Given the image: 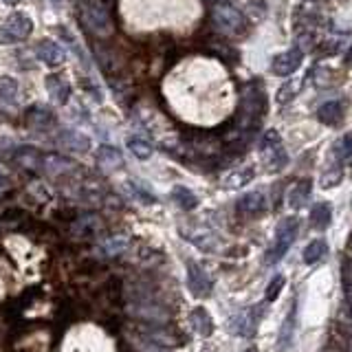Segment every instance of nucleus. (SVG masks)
Returning a JSON list of instances; mask_svg holds the SVG:
<instances>
[{"label":"nucleus","instance_id":"31","mask_svg":"<svg viewBox=\"0 0 352 352\" xmlns=\"http://www.w3.org/2000/svg\"><path fill=\"white\" fill-rule=\"evenodd\" d=\"M341 179H344V172H341V168L337 165V168H330L322 174V187H326V190H330V187H335L341 183Z\"/></svg>","mask_w":352,"mask_h":352},{"label":"nucleus","instance_id":"33","mask_svg":"<svg viewBox=\"0 0 352 352\" xmlns=\"http://www.w3.org/2000/svg\"><path fill=\"white\" fill-rule=\"evenodd\" d=\"M0 179H9V172H7V168L3 163H0Z\"/></svg>","mask_w":352,"mask_h":352},{"label":"nucleus","instance_id":"10","mask_svg":"<svg viewBox=\"0 0 352 352\" xmlns=\"http://www.w3.org/2000/svg\"><path fill=\"white\" fill-rule=\"evenodd\" d=\"M55 141H58V146L62 150H69V152H88L91 150V139H88L86 135H82V132H77V130H60Z\"/></svg>","mask_w":352,"mask_h":352},{"label":"nucleus","instance_id":"26","mask_svg":"<svg viewBox=\"0 0 352 352\" xmlns=\"http://www.w3.org/2000/svg\"><path fill=\"white\" fill-rule=\"evenodd\" d=\"M333 154H335V159L339 163H346V161L352 159V132H348V135H344L341 139L335 141Z\"/></svg>","mask_w":352,"mask_h":352},{"label":"nucleus","instance_id":"22","mask_svg":"<svg viewBox=\"0 0 352 352\" xmlns=\"http://www.w3.org/2000/svg\"><path fill=\"white\" fill-rule=\"evenodd\" d=\"M333 220V209H330L328 203H317L311 212V225L315 229H326Z\"/></svg>","mask_w":352,"mask_h":352},{"label":"nucleus","instance_id":"29","mask_svg":"<svg viewBox=\"0 0 352 352\" xmlns=\"http://www.w3.org/2000/svg\"><path fill=\"white\" fill-rule=\"evenodd\" d=\"M102 227L99 225V218L97 216H93V214H88V216H84V218H80L75 223V229H84L82 231V236H93V234H97V229Z\"/></svg>","mask_w":352,"mask_h":352},{"label":"nucleus","instance_id":"3","mask_svg":"<svg viewBox=\"0 0 352 352\" xmlns=\"http://www.w3.org/2000/svg\"><path fill=\"white\" fill-rule=\"evenodd\" d=\"M212 18L216 22V27H220V31L229 33V36H240V33H245V16L240 14V11L229 5V3H216L212 7Z\"/></svg>","mask_w":352,"mask_h":352},{"label":"nucleus","instance_id":"9","mask_svg":"<svg viewBox=\"0 0 352 352\" xmlns=\"http://www.w3.org/2000/svg\"><path fill=\"white\" fill-rule=\"evenodd\" d=\"M36 55H38V60L44 62L47 66H51V69H55V66H60L64 64V58H66V53L64 49L60 47L55 40H49V38H44L38 42V47H36Z\"/></svg>","mask_w":352,"mask_h":352},{"label":"nucleus","instance_id":"13","mask_svg":"<svg viewBox=\"0 0 352 352\" xmlns=\"http://www.w3.org/2000/svg\"><path fill=\"white\" fill-rule=\"evenodd\" d=\"M16 163L20 165V168H25V170L42 172L44 152H40L36 148H20V150H16Z\"/></svg>","mask_w":352,"mask_h":352},{"label":"nucleus","instance_id":"16","mask_svg":"<svg viewBox=\"0 0 352 352\" xmlns=\"http://www.w3.org/2000/svg\"><path fill=\"white\" fill-rule=\"evenodd\" d=\"M75 170V163L66 157H60V154H44V165H42V172H49L53 176H62V174H69Z\"/></svg>","mask_w":352,"mask_h":352},{"label":"nucleus","instance_id":"7","mask_svg":"<svg viewBox=\"0 0 352 352\" xmlns=\"http://www.w3.org/2000/svg\"><path fill=\"white\" fill-rule=\"evenodd\" d=\"M187 284H190V291L196 297H207L212 293V278L196 262H187Z\"/></svg>","mask_w":352,"mask_h":352},{"label":"nucleus","instance_id":"1","mask_svg":"<svg viewBox=\"0 0 352 352\" xmlns=\"http://www.w3.org/2000/svg\"><path fill=\"white\" fill-rule=\"evenodd\" d=\"M77 14H80L84 29L93 33L95 38L113 36V16H110V9L104 0H80L77 3Z\"/></svg>","mask_w":352,"mask_h":352},{"label":"nucleus","instance_id":"19","mask_svg":"<svg viewBox=\"0 0 352 352\" xmlns=\"http://www.w3.org/2000/svg\"><path fill=\"white\" fill-rule=\"evenodd\" d=\"M253 176H256L253 168H240V170L231 172L223 181V185H225V190H238V187H245L247 183H251Z\"/></svg>","mask_w":352,"mask_h":352},{"label":"nucleus","instance_id":"8","mask_svg":"<svg viewBox=\"0 0 352 352\" xmlns=\"http://www.w3.org/2000/svg\"><path fill=\"white\" fill-rule=\"evenodd\" d=\"M25 124L29 130L44 132V130H51L55 126V115L44 106H31L25 113Z\"/></svg>","mask_w":352,"mask_h":352},{"label":"nucleus","instance_id":"24","mask_svg":"<svg viewBox=\"0 0 352 352\" xmlns=\"http://www.w3.org/2000/svg\"><path fill=\"white\" fill-rule=\"evenodd\" d=\"M18 97H20L18 82L11 80V77H0V102L14 104V102H18Z\"/></svg>","mask_w":352,"mask_h":352},{"label":"nucleus","instance_id":"34","mask_svg":"<svg viewBox=\"0 0 352 352\" xmlns=\"http://www.w3.org/2000/svg\"><path fill=\"white\" fill-rule=\"evenodd\" d=\"M346 64L352 66V44H350V49H348V53H346Z\"/></svg>","mask_w":352,"mask_h":352},{"label":"nucleus","instance_id":"14","mask_svg":"<svg viewBox=\"0 0 352 352\" xmlns=\"http://www.w3.org/2000/svg\"><path fill=\"white\" fill-rule=\"evenodd\" d=\"M264 209H267V198H264L262 192L245 194L238 201V212L247 214V216H258V214L264 212Z\"/></svg>","mask_w":352,"mask_h":352},{"label":"nucleus","instance_id":"35","mask_svg":"<svg viewBox=\"0 0 352 352\" xmlns=\"http://www.w3.org/2000/svg\"><path fill=\"white\" fill-rule=\"evenodd\" d=\"M7 5H18V0H5Z\"/></svg>","mask_w":352,"mask_h":352},{"label":"nucleus","instance_id":"30","mask_svg":"<svg viewBox=\"0 0 352 352\" xmlns=\"http://www.w3.org/2000/svg\"><path fill=\"white\" fill-rule=\"evenodd\" d=\"M284 275H275V278L269 282V286H267V291H264V300L267 302H275L278 300V295H280V291L284 289Z\"/></svg>","mask_w":352,"mask_h":352},{"label":"nucleus","instance_id":"27","mask_svg":"<svg viewBox=\"0 0 352 352\" xmlns=\"http://www.w3.org/2000/svg\"><path fill=\"white\" fill-rule=\"evenodd\" d=\"M293 330H295V311L286 317V322L282 324V330H280V339H278V346L280 350L289 348L291 346V339H293Z\"/></svg>","mask_w":352,"mask_h":352},{"label":"nucleus","instance_id":"5","mask_svg":"<svg viewBox=\"0 0 352 352\" xmlns=\"http://www.w3.org/2000/svg\"><path fill=\"white\" fill-rule=\"evenodd\" d=\"M262 159L267 163L269 172H280V168L286 163V152L282 148V139L278 130H269L262 139Z\"/></svg>","mask_w":352,"mask_h":352},{"label":"nucleus","instance_id":"17","mask_svg":"<svg viewBox=\"0 0 352 352\" xmlns=\"http://www.w3.org/2000/svg\"><path fill=\"white\" fill-rule=\"evenodd\" d=\"M341 117H344V106H341V102H326L317 110V119L322 121L324 126L341 124Z\"/></svg>","mask_w":352,"mask_h":352},{"label":"nucleus","instance_id":"4","mask_svg":"<svg viewBox=\"0 0 352 352\" xmlns=\"http://www.w3.org/2000/svg\"><path fill=\"white\" fill-rule=\"evenodd\" d=\"M33 31V22L25 14L9 16L3 25H0V44H18L25 42Z\"/></svg>","mask_w":352,"mask_h":352},{"label":"nucleus","instance_id":"11","mask_svg":"<svg viewBox=\"0 0 352 352\" xmlns=\"http://www.w3.org/2000/svg\"><path fill=\"white\" fill-rule=\"evenodd\" d=\"M47 93L55 104H66L71 97V86L62 75H49L47 77Z\"/></svg>","mask_w":352,"mask_h":352},{"label":"nucleus","instance_id":"12","mask_svg":"<svg viewBox=\"0 0 352 352\" xmlns=\"http://www.w3.org/2000/svg\"><path fill=\"white\" fill-rule=\"evenodd\" d=\"M95 159H97V165L102 170H119L121 165H124V154H121L115 146H102L97 150L95 154Z\"/></svg>","mask_w":352,"mask_h":352},{"label":"nucleus","instance_id":"20","mask_svg":"<svg viewBox=\"0 0 352 352\" xmlns=\"http://www.w3.org/2000/svg\"><path fill=\"white\" fill-rule=\"evenodd\" d=\"M172 201L181 209H185V212H190V209H194L198 205V198L194 196V192L187 190V187H183V185H176L172 190Z\"/></svg>","mask_w":352,"mask_h":352},{"label":"nucleus","instance_id":"6","mask_svg":"<svg viewBox=\"0 0 352 352\" xmlns=\"http://www.w3.org/2000/svg\"><path fill=\"white\" fill-rule=\"evenodd\" d=\"M304 62V53L300 49H289L280 55H275L273 62H271V73L273 75H280V77H289L293 75L297 69L302 66Z\"/></svg>","mask_w":352,"mask_h":352},{"label":"nucleus","instance_id":"25","mask_svg":"<svg viewBox=\"0 0 352 352\" xmlns=\"http://www.w3.org/2000/svg\"><path fill=\"white\" fill-rule=\"evenodd\" d=\"M128 150L135 154L137 159H141V161H146V159H150L152 157V143L150 141H146L143 137H130L128 141Z\"/></svg>","mask_w":352,"mask_h":352},{"label":"nucleus","instance_id":"32","mask_svg":"<svg viewBox=\"0 0 352 352\" xmlns=\"http://www.w3.org/2000/svg\"><path fill=\"white\" fill-rule=\"evenodd\" d=\"M300 91V86H297L295 82H286L282 88H280V93H278V102L284 104V102H291V99L295 97V93Z\"/></svg>","mask_w":352,"mask_h":352},{"label":"nucleus","instance_id":"15","mask_svg":"<svg viewBox=\"0 0 352 352\" xmlns=\"http://www.w3.org/2000/svg\"><path fill=\"white\" fill-rule=\"evenodd\" d=\"M311 192H313V181H311V179L297 181V183L291 187L289 196H286V201H289V207H291V209H300V207H304V203L308 201V198H311Z\"/></svg>","mask_w":352,"mask_h":352},{"label":"nucleus","instance_id":"2","mask_svg":"<svg viewBox=\"0 0 352 352\" xmlns=\"http://www.w3.org/2000/svg\"><path fill=\"white\" fill-rule=\"evenodd\" d=\"M297 229H300V220L297 218L289 216L280 220L278 229H275V240L267 251V264H278L286 256V251L291 249V245L297 238Z\"/></svg>","mask_w":352,"mask_h":352},{"label":"nucleus","instance_id":"23","mask_svg":"<svg viewBox=\"0 0 352 352\" xmlns=\"http://www.w3.org/2000/svg\"><path fill=\"white\" fill-rule=\"evenodd\" d=\"M297 16L304 18V25H313V22L322 20V0H308L300 9H297Z\"/></svg>","mask_w":352,"mask_h":352},{"label":"nucleus","instance_id":"21","mask_svg":"<svg viewBox=\"0 0 352 352\" xmlns=\"http://www.w3.org/2000/svg\"><path fill=\"white\" fill-rule=\"evenodd\" d=\"M326 253H328V242L322 240V238H317V240H313L311 245L304 249V253H302L304 264H315V262L322 260Z\"/></svg>","mask_w":352,"mask_h":352},{"label":"nucleus","instance_id":"18","mask_svg":"<svg viewBox=\"0 0 352 352\" xmlns=\"http://www.w3.org/2000/svg\"><path fill=\"white\" fill-rule=\"evenodd\" d=\"M192 326L198 335H203V337H209L212 335V328H214V322H212V317H209V313L205 311L203 306H198L192 311Z\"/></svg>","mask_w":352,"mask_h":352},{"label":"nucleus","instance_id":"36","mask_svg":"<svg viewBox=\"0 0 352 352\" xmlns=\"http://www.w3.org/2000/svg\"><path fill=\"white\" fill-rule=\"evenodd\" d=\"M242 352H258V348H247V350H242Z\"/></svg>","mask_w":352,"mask_h":352},{"label":"nucleus","instance_id":"28","mask_svg":"<svg viewBox=\"0 0 352 352\" xmlns=\"http://www.w3.org/2000/svg\"><path fill=\"white\" fill-rule=\"evenodd\" d=\"M128 240L124 236H113L102 242V253H106V256H117V253H121L126 249Z\"/></svg>","mask_w":352,"mask_h":352}]
</instances>
